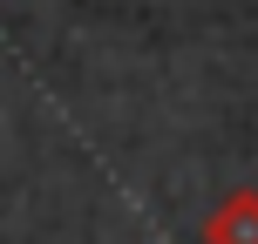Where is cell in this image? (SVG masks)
I'll return each instance as SVG.
<instances>
[{"label": "cell", "mask_w": 258, "mask_h": 244, "mask_svg": "<svg viewBox=\"0 0 258 244\" xmlns=\"http://www.w3.org/2000/svg\"><path fill=\"white\" fill-rule=\"evenodd\" d=\"M204 244H258V190H231L218 197V210L204 217Z\"/></svg>", "instance_id": "1"}]
</instances>
